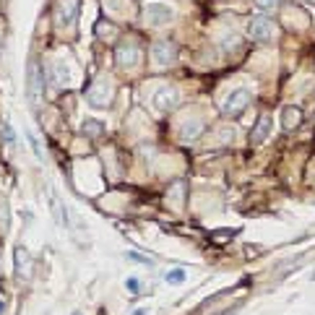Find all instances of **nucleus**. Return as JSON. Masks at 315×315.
I'll return each instance as SVG.
<instances>
[{
	"instance_id": "7",
	"label": "nucleus",
	"mask_w": 315,
	"mask_h": 315,
	"mask_svg": "<svg viewBox=\"0 0 315 315\" xmlns=\"http://www.w3.org/2000/svg\"><path fill=\"white\" fill-rule=\"evenodd\" d=\"M39 94H42V71H39V65H37L34 60H29V68H26V96H29V102H32V104H37Z\"/></svg>"
},
{
	"instance_id": "11",
	"label": "nucleus",
	"mask_w": 315,
	"mask_h": 315,
	"mask_svg": "<svg viewBox=\"0 0 315 315\" xmlns=\"http://www.w3.org/2000/svg\"><path fill=\"white\" fill-rule=\"evenodd\" d=\"M204 130H206V123L201 117H187L185 123L180 125V141H183V144H193Z\"/></svg>"
},
{
	"instance_id": "3",
	"label": "nucleus",
	"mask_w": 315,
	"mask_h": 315,
	"mask_svg": "<svg viewBox=\"0 0 315 315\" xmlns=\"http://www.w3.org/2000/svg\"><path fill=\"white\" fill-rule=\"evenodd\" d=\"M253 99V94H250V89H235L229 96H227V102H224V115H229V117H237V115H242V110H247V104H250Z\"/></svg>"
},
{
	"instance_id": "18",
	"label": "nucleus",
	"mask_w": 315,
	"mask_h": 315,
	"mask_svg": "<svg viewBox=\"0 0 315 315\" xmlns=\"http://www.w3.org/2000/svg\"><path fill=\"white\" fill-rule=\"evenodd\" d=\"M185 183H183V180H177V183L175 185H172V190H169V204H180V201H183V196H185Z\"/></svg>"
},
{
	"instance_id": "25",
	"label": "nucleus",
	"mask_w": 315,
	"mask_h": 315,
	"mask_svg": "<svg viewBox=\"0 0 315 315\" xmlns=\"http://www.w3.org/2000/svg\"><path fill=\"white\" fill-rule=\"evenodd\" d=\"M133 315H148V307H138V310H133Z\"/></svg>"
},
{
	"instance_id": "8",
	"label": "nucleus",
	"mask_w": 315,
	"mask_h": 315,
	"mask_svg": "<svg viewBox=\"0 0 315 315\" xmlns=\"http://www.w3.org/2000/svg\"><path fill=\"white\" fill-rule=\"evenodd\" d=\"M151 57H154V65H159V68H167V65L175 63V57H177V50H175V44L172 42H154V47H151Z\"/></svg>"
},
{
	"instance_id": "21",
	"label": "nucleus",
	"mask_w": 315,
	"mask_h": 315,
	"mask_svg": "<svg viewBox=\"0 0 315 315\" xmlns=\"http://www.w3.org/2000/svg\"><path fill=\"white\" fill-rule=\"evenodd\" d=\"M0 136H3L5 141H8V144H13V141H16V136H13V128H11L8 123H3V125H0Z\"/></svg>"
},
{
	"instance_id": "13",
	"label": "nucleus",
	"mask_w": 315,
	"mask_h": 315,
	"mask_svg": "<svg viewBox=\"0 0 315 315\" xmlns=\"http://www.w3.org/2000/svg\"><path fill=\"white\" fill-rule=\"evenodd\" d=\"M302 123V112H299V107H284L281 110V128L284 130H295L297 125Z\"/></svg>"
},
{
	"instance_id": "24",
	"label": "nucleus",
	"mask_w": 315,
	"mask_h": 315,
	"mask_svg": "<svg viewBox=\"0 0 315 315\" xmlns=\"http://www.w3.org/2000/svg\"><path fill=\"white\" fill-rule=\"evenodd\" d=\"M5 310H8V299L0 297V315H5Z\"/></svg>"
},
{
	"instance_id": "14",
	"label": "nucleus",
	"mask_w": 315,
	"mask_h": 315,
	"mask_svg": "<svg viewBox=\"0 0 315 315\" xmlns=\"http://www.w3.org/2000/svg\"><path fill=\"white\" fill-rule=\"evenodd\" d=\"M81 133H84L86 138H99L104 133V123H99V120H94V117H86L84 123H81Z\"/></svg>"
},
{
	"instance_id": "5",
	"label": "nucleus",
	"mask_w": 315,
	"mask_h": 315,
	"mask_svg": "<svg viewBox=\"0 0 315 315\" xmlns=\"http://www.w3.org/2000/svg\"><path fill=\"white\" fill-rule=\"evenodd\" d=\"M180 104V92L175 86H159L154 94V107L159 112H172Z\"/></svg>"
},
{
	"instance_id": "4",
	"label": "nucleus",
	"mask_w": 315,
	"mask_h": 315,
	"mask_svg": "<svg viewBox=\"0 0 315 315\" xmlns=\"http://www.w3.org/2000/svg\"><path fill=\"white\" fill-rule=\"evenodd\" d=\"M138 60H141V50H138L133 42L117 44V50H115V63H117V68H125V71H128V68H136Z\"/></svg>"
},
{
	"instance_id": "17",
	"label": "nucleus",
	"mask_w": 315,
	"mask_h": 315,
	"mask_svg": "<svg viewBox=\"0 0 315 315\" xmlns=\"http://www.w3.org/2000/svg\"><path fill=\"white\" fill-rule=\"evenodd\" d=\"M50 73H52V84H55V86H65V84H68V71H65V65L52 63Z\"/></svg>"
},
{
	"instance_id": "10",
	"label": "nucleus",
	"mask_w": 315,
	"mask_h": 315,
	"mask_svg": "<svg viewBox=\"0 0 315 315\" xmlns=\"http://www.w3.org/2000/svg\"><path fill=\"white\" fill-rule=\"evenodd\" d=\"M81 13V0H60L57 3V24L60 26H73Z\"/></svg>"
},
{
	"instance_id": "26",
	"label": "nucleus",
	"mask_w": 315,
	"mask_h": 315,
	"mask_svg": "<svg viewBox=\"0 0 315 315\" xmlns=\"http://www.w3.org/2000/svg\"><path fill=\"white\" fill-rule=\"evenodd\" d=\"M71 315H84V313H81V310H73V313H71Z\"/></svg>"
},
{
	"instance_id": "16",
	"label": "nucleus",
	"mask_w": 315,
	"mask_h": 315,
	"mask_svg": "<svg viewBox=\"0 0 315 315\" xmlns=\"http://www.w3.org/2000/svg\"><path fill=\"white\" fill-rule=\"evenodd\" d=\"M164 281H167L169 287H180V284L187 281V271L185 268H169V271L164 274Z\"/></svg>"
},
{
	"instance_id": "19",
	"label": "nucleus",
	"mask_w": 315,
	"mask_h": 315,
	"mask_svg": "<svg viewBox=\"0 0 315 315\" xmlns=\"http://www.w3.org/2000/svg\"><path fill=\"white\" fill-rule=\"evenodd\" d=\"M125 258H128V260H133V263H141V266H146V268H151V266H154V260H151V258L141 256V253H136V250H128V253H125Z\"/></svg>"
},
{
	"instance_id": "23",
	"label": "nucleus",
	"mask_w": 315,
	"mask_h": 315,
	"mask_svg": "<svg viewBox=\"0 0 315 315\" xmlns=\"http://www.w3.org/2000/svg\"><path fill=\"white\" fill-rule=\"evenodd\" d=\"M125 287H128L130 292H138L141 289V281L138 279H128V281H125Z\"/></svg>"
},
{
	"instance_id": "12",
	"label": "nucleus",
	"mask_w": 315,
	"mask_h": 315,
	"mask_svg": "<svg viewBox=\"0 0 315 315\" xmlns=\"http://www.w3.org/2000/svg\"><path fill=\"white\" fill-rule=\"evenodd\" d=\"M271 125H274V120L268 112H263V115L258 117V123H256V128H253L250 133V144L253 146H260L263 141H268V136H271Z\"/></svg>"
},
{
	"instance_id": "20",
	"label": "nucleus",
	"mask_w": 315,
	"mask_h": 315,
	"mask_svg": "<svg viewBox=\"0 0 315 315\" xmlns=\"http://www.w3.org/2000/svg\"><path fill=\"white\" fill-rule=\"evenodd\" d=\"M26 138H29V144H32V148H34V154H37V156H39V159H42L44 154H42V146H39V141H37V136H34L32 130H26Z\"/></svg>"
},
{
	"instance_id": "2",
	"label": "nucleus",
	"mask_w": 315,
	"mask_h": 315,
	"mask_svg": "<svg viewBox=\"0 0 315 315\" xmlns=\"http://www.w3.org/2000/svg\"><path fill=\"white\" fill-rule=\"evenodd\" d=\"M247 34L256 42H271L276 34V24L268 16H253L250 24H247Z\"/></svg>"
},
{
	"instance_id": "22",
	"label": "nucleus",
	"mask_w": 315,
	"mask_h": 315,
	"mask_svg": "<svg viewBox=\"0 0 315 315\" xmlns=\"http://www.w3.org/2000/svg\"><path fill=\"white\" fill-rule=\"evenodd\" d=\"M256 3H258V8H263V11H274L281 0H256Z\"/></svg>"
},
{
	"instance_id": "1",
	"label": "nucleus",
	"mask_w": 315,
	"mask_h": 315,
	"mask_svg": "<svg viewBox=\"0 0 315 315\" xmlns=\"http://www.w3.org/2000/svg\"><path fill=\"white\" fill-rule=\"evenodd\" d=\"M86 102L92 104V107H96V110L110 107V102H112V84L107 78H96L94 84L86 89Z\"/></svg>"
},
{
	"instance_id": "15",
	"label": "nucleus",
	"mask_w": 315,
	"mask_h": 315,
	"mask_svg": "<svg viewBox=\"0 0 315 315\" xmlns=\"http://www.w3.org/2000/svg\"><path fill=\"white\" fill-rule=\"evenodd\" d=\"M50 206H52V219H55V224H68V214H65V206L63 201H57V196H50Z\"/></svg>"
},
{
	"instance_id": "9",
	"label": "nucleus",
	"mask_w": 315,
	"mask_h": 315,
	"mask_svg": "<svg viewBox=\"0 0 315 315\" xmlns=\"http://www.w3.org/2000/svg\"><path fill=\"white\" fill-rule=\"evenodd\" d=\"M13 266H16V276H21L24 281H29L34 276V258L29 256L26 247H16L13 250Z\"/></svg>"
},
{
	"instance_id": "6",
	"label": "nucleus",
	"mask_w": 315,
	"mask_h": 315,
	"mask_svg": "<svg viewBox=\"0 0 315 315\" xmlns=\"http://www.w3.org/2000/svg\"><path fill=\"white\" fill-rule=\"evenodd\" d=\"M144 19H146L151 26H164V24H169V21L175 19V11H172V5L154 3V5H146Z\"/></svg>"
}]
</instances>
